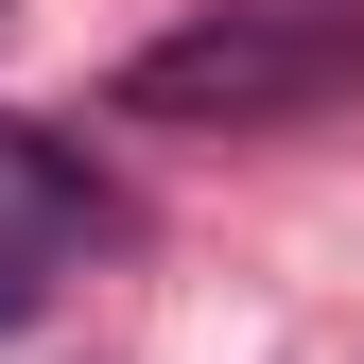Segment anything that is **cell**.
<instances>
[{
    "label": "cell",
    "instance_id": "cell-1",
    "mask_svg": "<svg viewBox=\"0 0 364 364\" xmlns=\"http://www.w3.org/2000/svg\"><path fill=\"white\" fill-rule=\"evenodd\" d=\"M347 87H364V0H191L105 70V105L173 139H260V122H330Z\"/></svg>",
    "mask_w": 364,
    "mask_h": 364
},
{
    "label": "cell",
    "instance_id": "cell-2",
    "mask_svg": "<svg viewBox=\"0 0 364 364\" xmlns=\"http://www.w3.org/2000/svg\"><path fill=\"white\" fill-rule=\"evenodd\" d=\"M105 243H122V191L70 139L0 122V330H35V312L70 295V260H105Z\"/></svg>",
    "mask_w": 364,
    "mask_h": 364
}]
</instances>
